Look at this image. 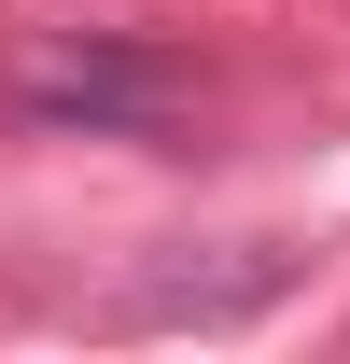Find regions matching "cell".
Here are the masks:
<instances>
[{
	"instance_id": "6da1fadb",
	"label": "cell",
	"mask_w": 350,
	"mask_h": 364,
	"mask_svg": "<svg viewBox=\"0 0 350 364\" xmlns=\"http://www.w3.org/2000/svg\"><path fill=\"white\" fill-rule=\"evenodd\" d=\"M169 98H182V56L169 43H112V28H70V43H43L28 70H14V112L28 127H85V140H140V127H169Z\"/></svg>"
}]
</instances>
